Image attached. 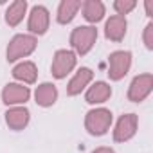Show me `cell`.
<instances>
[{
	"instance_id": "6da1fadb",
	"label": "cell",
	"mask_w": 153,
	"mask_h": 153,
	"mask_svg": "<svg viewBox=\"0 0 153 153\" xmlns=\"http://www.w3.org/2000/svg\"><path fill=\"white\" fill-rule=\"evenodd\" d=\"M97 40V29L94 25H79L76 27L70 34V45L74 49V54L85 56L87 52H90V49L94 47Z\"/></svg>"
},
{
	"instance_id": "e0dca14e",
	"label": "cell",
	"mask_w": 153,
	"mask_h": 153,
	"mask_svg": "<svg viewBox=\"0 0 153 153\" xmlns=\"http://www.w3.org/2000/svg\"><path fill=\"white\" fill-rule=\"evenodd\" d=\"M83 16L90 24H97L105 16V4L101 0H87L83 4Z\"/></svg>"
},
{
	"instance_id": "5bb4252c",
	"label": "cell",
	"mask_w": 153,
	"mask_h": 153,
	"mask_svg": "<svg viewBox=\"0 0 153 153\" xmlns=\"http://www.w3.org/2000/svg\"><path fill=\"white\" fill-rule=\"evenodd\" d=\"M13 76H15L18 81H22L25 85H31V83L36 81L38 68H36V65L33 61H22V63H18L13 68Z\"/></svg>"
},
{
	"instance_id": "9c48e42d",
	"label": "cell",
	"mask_w": 153,
	"mask_h": 153,
	"mask_svg": "<svg viewBox=\"0 0 153 153\" xmlns=\"http://www.w3.org/2000/svg\"><path fill=\"white\" fill-rule=\"evenodd\" d=\"M49 22H51V16H49L47 7H43V6H34V7L31 9V15H29L27 29H29L33 34H45V31L49 29Z\"/></svg>"
},
{
	"instance_id": "277c9868",
	"label": "cell",
	"mask_w": 153,
	"mask_h": 153,
	"mask_svg": "<svg viewBox=\"0 0 153 153\" xmlns=\"http://www.w3.org/2000/svg\"><path fill=\"white\" fill-rule=\"evenodd\" d=\"M108 76L112 81H119L128 74L131 67V52L130 51H115L108 58Z\"/></svg>"
},
{
	"instance_id": "ac0fdd59",
	"label": "cell",
	"mask_w": 153,
	"mask_h": 153,
	"mask_svg": "<svg viewBox=\"0 0 153 153\" xmlns=\"http://www.w3.org/2000/svg\"><path fill=\"white\" fill-rule=\"evenodd\" d=\"M25 11H27V2H25V0H15V2L7 7V11H6V22H7V25L16 27L24 20Z\"/></svg>"
},
{
	"instance_id": "44dd1931",
	"label": "cell",
	"mask_w": 153,
	"mask_h": 153,
	"mask_svg": "<svg viewBox=\"0 0 153 153\" xmlns=\"http://www.w3.org/2000/svg\"><path fill=\"white\" fill-rule=\"evenodd\" d=\"M92 153H115L112 148H106V146H101V148H96Z\"/></svg>"
},
{
	"instance_id": "8fae6325",
	"label": "cell",
	"mask_w": 153,
	"mask_h": 153,
	"mask_svg": "<svg viewBox=\"0 0 153 153\" xmlns=\"http://www.w3.org/2000/svg\"><path fill=\"white\" fill-rule=\"evenodd\" d=\"M29 119H31V114L25 106H13L6 112V123L15 131L24 130L29 124Z\"/></svg>"
},
{
	"instance_id": "4fadbf2b",
	"label": "cell",
	"mask_w": 153,
	"mask_h": 153,
	"mask_svg": "<svg viewBox=\"0 0 153 153\" xmlns=\"http://www.w3.org/2000/svg\"><path fill=\"white\" fill-rule=\"evenodd\" d=\"M110 96H112V88H110V85L105 83V81H96V83L87 90L85 99H87L88 105H101V103L108 101Z\"/></svg>"
},
{
	"instance_id": "5b68a950",
	"label": "cell",
	"mask_w": 153,
	"mask_h": 153,
	"mask_svg": "<svg viewBox=\"0 0 153 153\" xmlns=\"http://www.w3.org/2000/svg\"><path fill=\"white\" fill-rule=\"evenodd\" d=\"M76 59L78 58H76L74 51H68V49L56 51L54 59H52V76L56 79L67 78V74L72 72V68L76 67Z\"/></svg>"
},
{
	"instance_id": "7402d4cb",
	"label": "cell",
	"mask_w": 153,
	"mask_h": 153,
	"mask_svg": "<svg viewBox=\"0 0 153 153\" xmlns=\"http://www.w3.org/2000/svg\"><path fill=\"white\" fill-rule=\"evenodd\" d=\"M146 15L153 16V4H151V0H146Z\"/></svg>"
},
{
	"instance_id": "30bf717a",
	"label": "cell",
	"mask_w": 153,
	"mask_h": 153,
	"mask_svg": "<svg viewBox=\"0 0 153 153\" xmlns=\"http://www.w3.org/2000/svg\"><path fill=\"white\" fill-rule=\"evenodd\" d=\"M92 78H94V72L88 67H81L78 72L74 74V78L70 79V83L67 87V94L68 96H78V94H81L88 87V83L92 81Z\"/></svg>"
},
{
	"instance_id": "8992f818",
	"label": "cell",
	"mask_w": 153,
	"mask_h": 153,
	"mask_svg": "<svg viewBox=\"0 0 153 153\" xmlns=\"http://www.w3.org/2000/svg\"><path fill=\"white\" fill-rule=\"evenodd\" d=\"M151 90H153V76L151 74L135 76L128 88V99L133 103H140L151 94Z\"/></svg>"
},
{
	"instance_id": "9a60e30c",
	"label": "cell",
	"mask_w": 153,
	"mask_h": 153,
	"mask_svg": "<svg viewBox=\"0 0 153 153\" xmlns=\"http://www.w3.org/2000/svg\"><path fill=\"white\" fill-rule=\"evenodd\" d=\"M34 99L40 106H52L58 99V88L52 83H42L34 92Z\"/></svg>"
},
{
	"instance_id": "7c38bea8",
	"label": "cell",
	"mask_w": 153,
	"mask_h": 153,
	"mask_svg": "<svg viewBox=\"0 0 153 153\" xmlns=\"http://www.w3.org/2000/svg\"><path fill=\"white\" fill-rule=\"evenodd\" d=\"M126 27H128L126 18L119 16V15H114V16L108 18V22L105 25V36L110 42H121L126 34Z\"/></svg>"
},
{
	"instance_id": "ba28073f",
	"label": "cell",
	"mask_w": 153,
	"mask_h": 153,
	"mask_svg": "<svg viewBox=\"0 0 153 153\" xmlns=\"http://www.w3.org/2000/svg\"><path fill=\"white\" fill-rule=\"evenodd\" d=\"M137 115L135 114H126L123 115L117 124H115V130H114V140L115 142H126L130 140L135 133H137Z\"/></svg>"
},
{
	"instance_id": "7a4b0ae2",
	"label": "cell",
	"mask_w": 153,
	"mask_h": 153,
	"mask_svg": "<svg viewBox=\"0 0 153 153\" xmlns=\"http://www.w3.org/2000/svg\"><path fill=\"white\" fill-rule=\"evenodd\" d=\"M112 112L106 108H94L85 117V128L90 135H105L112 124Z\"/></svg>"
},
{
	"instance_id": "52a82bcc",
	"label": "cell",
	"mask_w": 153,
	"mask_h": 153,
	"mask_svg": "<svg viewBox=\"0 0 153 153\" xmlns=\"http://www.w3.org/2000/svg\"><path fill=\"white\" fill-rule=\"evenodd\" d=\"M29 97H31L29 87L18 85V83H9L2 90V101L7 106H20L25 101H29Z\"/></svg>"
},
{
	"instance_id": "3957f363",
	"label": "cell",
	"mask_w": 153,
	"mask_h": 153,
	"mask_svg": "<svg viewBox=\"0 0 153 153\" xmlns=\"http://www.w3.org/2000/svg\"><path fill=\"white\" fill-rule=\"evenodd\" d=\"M36 49V38L31 34H16L7 45V61H16L33 54Z\"/></svg>"
},
{
	"instance_id": "2e32d148",
	"label": "cell",
	"mask_w": 153,
	"mask_h": 153,
	"mask_svg": "<svg viewBox=\"0 0 153 153\" xmlns=\"http://www.w3.org/2000/svg\"><path fill=\"white\" fill-rule=\"evenodd\" d=\"M81 7V2L79 0H63L58 7V22L59 24H70L74 20V16L78 15V9Z\"/></svg>"
},
{
	"instance_id": "ffe728a7",
	"label": "cell",
	"mask_w": 153,
	"mask_h": 153,
	"mask_svg": "<svg viewBox=\"0 0 153 153\" xmlns=\"http://www.w3.org/2000/svg\"><path fill=\"white\" fill-rule=\"evenodd\" d=\"M144 45H146V49H153V24H148L146 25V29H144Z\"/></svg>"
},
{
	"instance_id": "d6986e66",
	"label": "cell",
	"mask_w": 153,
	"mask_h": 153,
	"mask_svg": "<svg viewBox=\"0 0 153 153\" xmlns=\"http://www.w3.org/2000/svg\"><path fill=\"white\" fill-rule=\"evenodd\" d=\"M135 6H137L135 0H115V2H114V9L117 11L119 16L128 15L131 9H135Z\"/></svg>"
}]
</instances>
